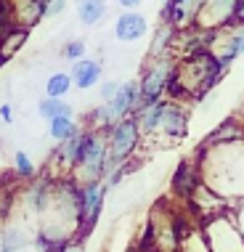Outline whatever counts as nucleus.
I'll return each instance as SVG.
<instances>
[{
	"label": "nucleus",
	"instance_id": "26",
	"mask_svg": "<svg viewBox=\"0 0 244 252\" xmlns=\"http://www.w3.org/2000/svg\"><path fill=\"white\" fill-rule=\"evenodd\" d=\"M11 27H16V22H13V5H11V0H0V37Z\"/></svg>",
	"mask_w": 244,
	"mask_h": 252
},
{
	"label": "nucleus",
	"instance_id": "7",
	"mask_svg": "<svg viewBox=\"0 0 244 252\" xmlns=\"http://www.w3.org/2000/svg\"><path fill=\"white\" fill-rule=\"evenodd\" d=\"M202 228H205L210 252H244V234L239 231L231 213L213 218Z\"/></svg>",
	"mask_w": 244,
	"mask_h": 252
},
{
	"label": "nucleus",
	"instance_id": "22",
	"mask_svg": "<svg viewBox=\"0 0 244 252\" xmlns=\"http://www.w3.org/2000/svg\"><path fill=\"white\" fill-rule=\"evenodd\" d=\"M37 114L43 120H56V117H72V104H66L64 98H48L45 96L37 104Z\"/></svg>",
	"mask_w": 244,
	"mask_h": 252
},
{
	"label": "nucleus",
	"instance_id": "10",
	"mask_svg": "<svg viewBox=\"0 0 244 252\" xmlns=\"http://www.w3.org/2000/svg\"><path fill=\"white\" fill-rule=\"evenodd\" d=\"M234 13H236V0H205L196 27L210 32L226 30V27H234Z\"/></svg>",
	"mask_w": 244,
	"mask_h": 252
},
{
	"label": "nucleus",
	"instance_id": "34",
	"mask_svg": "<svg viewBox=\"0 0 244 252\" xmlns=\"http://www.w3.org/2000/svg\"><path fill=\"white\" fill-rule=\"evenodd\" d=\"M117 3L122 5V8H127V11H133V8H135V5H138V3H141V0H117Z\"/></svg>",
	"mask_w": 244,
	"mask_h": 252
},
{
	"label": "nucleus",
	"instance_id": "5",
	"mask_svg": "<svg viewBox=\"0 0 244 252\" xmlns=\"http://www.w3.org/2000/svg\"><path fill=\"white\" fill-rule=\"evenodd\" d=\"M106 135H109V167L112 170L117 165L130 162L135 157V152H138L141 141H144L141 127H138V120H135L133 114L125 117V120H120V122H114L109 130H106Z\"/></svg>",
	"mask_w": 244,
	"mask_h": 252
},
{
	"label": "nucleus",
	"instance_id": "36",
	"mask_svg": "<svg viewBox=\"0 0 244 252\" xmlns=\"http://www.w3.org/2000/svg\"><path fill=\"white\" fill-rule=\"evenodd\" d=\"M236 120L244 122V98H242V104H239V112H236Z\"/></svg>",
	"mask_w": 244,
	"mask_h": 252
},
{
	"label": "nucleus",
	"instance_id": "21",
	"mask_svg": "<svg viewBox=\"0 0 244 252\" xmlns=\"http://www.w3.org/2000/svg\"><path fill=\"white\" fill-rule=\"evenodd\" d=\"M27 35H30V30H24V27H11V30L0 37V56H3V59H13V56H16V51L27 43Z\"/></svg>",
	"mask_w": 244,
	"mask_h": 252
},
{
	"label": "nucleus",
	"instance_id": "11",
	"mask_svg": "<svg viewBox=\"0 0 244 252\" xmlns=\"http://www.w3.org/2000/svg\"><path fill=\"white\" fill-rule=\"evenodd\" d=\"M199 183H202V170L196 165V159L194 157L191 159H181V165L175 167V173L170 178V191H173L175 199L186 202L188 196L199 189Z\"/></svg>",
	"mask_w": 244,
	"mask_h": 252
},
{
	"label": "nucleus",
	"instance_id": "30",
	"mask_svg": "<svg viewBox=\"0 0 244 252\" xmlns=\"http://www.w3.org/2000/svg\"><path fill=\"white\" fill-rule=\"evenodd\" d=\"M231 215H234V220H236V226H239V231H242V234H244V199L234 204Z\"/></svg>",
	"mask_w": 244,
	"mask_h": 252
},
{
	"label": "nucleus",
	"instance_id": "12",
	"mask_svg": "<svg viewBox=\"0 0 244 252\" xmlns=\"http://www.w3.org/2000/svg\"><path fill=\"white\" fill-rule=\"evenodd\" d=\"M210 53L215 61L228 69L236 59H239V27H226V30H215L210 40Z\"/></svg>",
	"mask_w": 244,
	"mask_h": 252
},
{
	"label": "nucleus",
	"instance_id": "1",
	"mask_svg": "<svg viewBox=\"0 0 244 252\" xmlns=\"http://www.w3.org/2000/svg\"><path fill=\"white\" fill-rule=\"evenodd\" d=\"M202 170V183L231 204L244 199V141L220 146L199 144L194 154Z\"/></svg>",
	"mask_w": 244,
	"mask_h": 252
},
{
	"label": "nucleus",
	"instance_id": "2",
	"mask_svg": "<svg viewBox=\"0 0 244 252\" xmlns=\"http://www.w3.org/2000/svg\"><path fill=\"white\" fill-rule=\"evenodd\" d=\"M223 74H226V69L215 61L210 51L178 59V66H175V74L167 85L165 98L178 101V104L181 101H199L220 83Z\"/></svg>",
	"mask_w": 244,
	"mask_h": 252
},
{
	"label": "nucleus",
	"instance_id": "20",
	"mask_svg": "<svg viewBox=\"0 0 244 252\" xmlns=\"http://www.w3.org/2000/svg\"><path fill=\"white\" fill-rule=\"evenodd\" d=\"M109 3L106 0H77V19L83 27H96L104 22Z\"/></svg>",
	"mask_w": 244,
	"mask_h": 252
},
{
	"label": "nucleus",
	"instance_id": "6",
	"mask_svg": "<svg viewBox=\"0 0 244 252\" xmlns=\"http://www.w3.org/2000/svg\"><path fill=\"white\" fill-rule=\"evenodd\" d=\"M109 186L104 181H93L80 186V210H77V239H85L93 228H96L101 210H104Z\"/></svg>",
	"mask_w": 244,
	"mask_h": 252
},
{
	"label": "nucleus",
	"instance_id": "4",
	"mask_svg": "<svg viewBox=\"0 0 244 252\" xmlns=\"http://www.w3.org/2000/svg\"><path fill=\"white\" fill-rule=\"evenodd\" d=\"M175 66H178V59L173 53L167 56H157V59H149L144 72L138 77V91H141V104H152V101L165 98L167 85H170Z\"/></svg>",
	"mask_w": 244,
	"mask_h": 252
},
{
	"label": "nucleus",
	"instance_id": "14",
	"mask_svg": "<svg viewBox=\"0 0 244 252\" xmlns=\"http://www.w3.org/2000/svg\"><path fill=\"white\" fill-rule=\"evenodd\" d=\"M146 30H149V22L141 11H125L114 22V37H117V43H138L146 35Z\"/></svg>",
	"mask_w": 244,
	"mask_h": 252
},
{
	"label": "nucleus",
	"instance_id": "23",
	"mask_svg": "<svg viewBox=\"0 0 244 252\" xmlns=\"http://www.w3.org/2000/svg\"><path fill=\"white\" fill-rule=\"evenodd\" d=\"M77 130H80V125L74 122V117H56V120L48 122V135L56 144H64V141L72 138Z\"/></svg>",
	"mask_w": 244,
	"mask_h": 252
},
{
	"label": "nucleus",
	"instance_id": "27",
	"mask_svg": "<svg viewBox=\"0 0 244 252\" xmlns=\"http://www.w3.org/2000/svg\"><path fill=\"white\" fill-rule=\"evenodd\" d=\"M61 53H64L66 61H72V64H74V61L85 59V43H83V40H69V43L64 45V51H61Z\"/></svg>",
	"mask_w": 244,
	"mask_h": 252
},
{
	"label": "nucleus",
	"instance_id": "17",
	"mask_svg": "<svg viewBox=\"0 0 244 252\" xmlns=\"http://www.w3.org/2000/svg\"><path fill=\"white\" fill-rule=\"evenodd\" d=\"M85 138H88V130H77L72 138H66L64 144L56 146V159H59L61 167L74 170L80 165V157H83V149H85Z\"/></svg>",
	"mask_w": 244,
	"mask_h": 252
},
{
	"label": "nucleus",
	"instance_id": "37",
	"mask_svg": "<svg viewBox=\"0 0 244 252\" xmlns=\"http://www.w3.org/2000/svg\"><path fill=\"white\" fill-rule=\"evenodd\" d=\"M48 3H53V0H48Z\"/></svg>",
	"mask_w": 244,
	"mask_h": 252
},
{
	"label": "nucleus",
	"instance_id": "32",
	"mask_svg": "<svg viewBox=\"0 0 244 252\" xmlns=\"http://www.w3.org/2000/svg\"><path fill=\"white\" fill-rule=\"evenodd\" d=\"M64 8H66V0H53V3H48V16H59Z\"/></svg>",
	"mask_w": 244,
	"mask_h": 252
},
{
	"label": "nucleus",
	"instance_id": "15",
	"mask_svg": "<svg viewBox=\"0 0 244 252\" xmlns=\"http://www.w3.org/2000/svg\"><path fill=\"white\" fill-rule=\"evenodd\" d=\"M11 5L13 22L24 30H32L35 24H40V19L48 16V0H11Z\"/></svg>",
	"mask_w": 244,
	"mask_h": 252
},
{
	"label": "nucleus",
	"instance_id": "28",
	"mask_svg": "<svg viewBox=\"0 0 244 252\" xmlns=\"http://www.w3.org/2000/svg\"><path fill=\"white\" fill-rule=\"evenodd\" d=\"M120 85L122 83H117V80H104V83H101V101H109L114 93L120 91Z\"/></svg>",
	"mask_w": 244,
	"mask_h": 252
},
{
	"label": "nucleus",
	"instance_id": "3",
	"mask_svg": "<svg viewBox=\"0 0 244 252\" xmlns=\"http://www.w3.org/2000/svg\"><path fill=\"white\" fill-rule=\"evenodd\" d=\"M109 135L106 130H93L88 127V138H85V149L80 157V165L74 167V181L83 183H93V181H104L109 175Z\"/></svg>",
	"mask_w": 244,
	"mask_h": 252
},
{
	"label": "nucleus",
	"instance_id": "29",
	"mask_svg": "<svg viewBox=\"0 0 244 252\" xmlns=\"http://www.w3.org/2000/svg\"><path fill=\"white\" fill-rule=\"evenodd\" d=\"M56 252H85V239H77V236H74L72 242H66L64 247L56 250Z\"/></svg>",
	"mask_w": 244,
	"mask_h": 252
},
{
	"label": "nucleus",
	"instance_id": "19",
	"mask_svg": "<svg viewBox=\"0 0 244 252\" xmlns=\"http://www.w3.org/2000/svg\"><path fill=\"white\" fill-rule=\"evenodd\" d=\"M175 40H178V30L165 22H159L157 32H154V40L149 45V59H157V56H167L175 48Z\"/></svg>",
	"mask_w": 244,
	"mask_h": 252
},
{
	"label": "nucleus",
	"instance_id": "25",
	"mask_svg": "<svg viewBox=\"0 0 244 252\" xmlns=\"http://www.w3.org/2000/svg\"><path fill=\"white\" fill-rule=\"evenodd\" d=\"M13 167H16V175H22V178H35V165H32L27 152L13 154Z\"/></svg>",
	"mask_w": 244,
	"mask_h": 252
},
{
	"label": "nucleus",
	"instance_id": "35",
	"mask_svg": "<svg viewBox=\"0 0 244 252\" xmlns=\"http://www.w3.org/2000/svg\"><path fill=\"white\" fill-rule=\"evenodd\" d=\"M239 56H244V27H239Z\"/></svg>",
	"mask_w": 244,
	"mask_h": 252
},
{
	"label": "nucleus",
	"instance_id": "8",
	"mask_svg": "<svg viewBox=\"0 0 244 252\" xmlns=\"http://www.w3.org/2000/svg\"><path fill=\"white\" fill-rule=\"evenodd\" d=\"M205 0H165L162 3V22L175 27L178 32L191 30L199 22Z\"/></svg>",
	"mask_w": 244,
	"mask_h": 252
},
{
	"label": "nucleus",
	"instance_id": "33",
	"mask_svg": "<svg viewBox=\"0 0 244 252\" xmlns=\"http://www.w3.org/2000/svg\"><path fill=\"white\" fill-rule=\"evenodd\" d=\"M0 120L8 122V125L13 122V112H11V106H8V104H0Z\"/></svg>",
	"mask_w": 244,
	"mask_h": 252
},
{
	"label": "nucleus",
	"instance_id": "18",
	"mask_svg": "<svg viewBox=\"0 0 244 252\" xmlns=\"http://www.w3.org/2000/svg\"><path fill=\"white\" fill-rule=\"evenodd\" d=\"M234 141H244V122L242 120H226L223 125H218L213 133L207 135L202 144L205 146H220V144H234Z\"/></svg>",
	"mask_w": 244,
	"mask_h": 252
},
{
	"label": "nucleus",
	"instance_id": "31",
	"mask_svg": "<svg viewBox=\"0 0 244 252\" xmlns=\"http://www.w3.org/2000/svg\"><path fill=\"white\" fill-rule=\"evenodd\" d=\"M234 27H244V0H236V13H234Z\"/></svg>",
	"mask_w": 244,
	"mask_h": 252
},
{
	"label": "nucleus",
	"instance_id": "24",
	"mask_svg": "<svg viewBox=\"0 0 244 252\" xmlns=\"http://www.w3.org/2000/svg\"><path fill=\"white\" fill-rule=\"evenodd\" d=\"M72 74L69 72H56L48 77V83H45V96L48 98H64L66 93L72 91Z\"/></svg>",
	"mask_w": 244,
	"mask_h": 252
},
{
	"label": "nucleus",
	"instance_id": "9",
	"mask_svg": "<svg viewBox=\"0 0 244 252\" xmlns=\"http://www.w3.org/2000/svg\"><path fill=\"white\" fill-rule=\"evenodd\" d=\"M138 104H141L138 80H125V83L120 85V91L114 93L109 101H104L106 117H109V122L114 125V122H120V120H125V117H130V114H135Z\"/></svg>",
	"mask_w": 244,
	"mask_h": 252
},
{
	"label": "nucleus",
	"instance_id": "13",
	"mask_svg": "<svg viewBox=\"0 0 244 252\" xmlns=\"http://www.w3.org/2000/svg\"><path fill=\"white\" fill-rule=\"evenodd\" d=\"M188 133V114L183 104L178 101H170L167 98V106L162 112V120H159V130L157 135H165L167 141H183Z\"/></svg>",
	"mask_w": 244,
	"mask_h": 252
},
{
	"label": "nucleus",
	"instance_id": "16",
	"mask_svg": "<svg viewBox=\"0 0 244 252\" xmlns=\"http://www.w3.org/2000/svg\"><path fill=\"white\" fill-rule=\"evenodd\" d=\"M72 83L80 88V91H91L96 83H101V74H104V64L98 59H80L72 64Z\"/></svg>",
	"mask_w": 244,
	"mask_h": 252
}]
</instances>
